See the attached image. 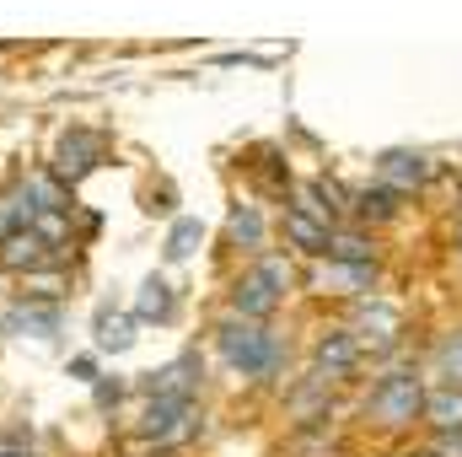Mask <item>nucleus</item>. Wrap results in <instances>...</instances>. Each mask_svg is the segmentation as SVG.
Returning a JSON list of instances; mask_svg holds the SVG:
<instances>
[{"label":"nucleus","mask_w":462,"mask_h":457,"mask_svg":"<svg viewBox=\"0 0 462 457\" xmlns=\"http://www.w3.org/2000/svg\"><path fill=\"white\" fill-rule=\"evenodd\" d=\"M199 355H178L172 366H162V371H151V398H189L194 404V387H199Z\"/></svg>","instance_id":"nucleus-6"},{"label":"nucleus","mask_w":462,"mask_h":457,"mask_svg":"<svg viewBox=\"0 0 462 457\" xmlns=\"http://www.w3.org/2000/svg\"><path fill=\"white\" fill-rule=\"evenodd\" d=\"M420 409H425V393H420V377H414V371L382 377V382L371 387V398H365V415H371L376 425H409Z\"/></svg>","instance_id":"nucleus-3"},{"label":"nucleus","mask_w":462,"mask_h":457,"mask_svg":"<svg viewBox=\"0 0 462 457\" xmlns=\"http://www.w3.org/2000/svg\"><path fill=\"white\" fill-rule=\"evenodd\" d=\"M328 258L355 264V269H371V242L365 237H328Z\"/></svg>","instance_id":"nucleus-18"},{"label":"nucleus","mask_w":462,"mask_h":457,"mask_svg":"<svg viewBox=\"0 0 462 457\" xmlns=\"http://www.w3.org/2000/svg\"><path fill=\"white\" fill-rule=\"evenodd\" d=\"M441 457H462V436H441V447H436Z\"/></svg>","instance_id":"nucleus-24"},{"label":"nucleus","mask_w":462,"mask_h":457,"mask_svg":"<svg viewBox=\"0 0 462 457\" xmlns=\"http://www.w3.org/2000/svg\"><path fill=\"white\" fill-rule=\"evenodd\" d=\"M425 415H430L447 436H457L462 431V387H441V393H430V398H425Z\"/></svg>","instance_id":"nucleus-12"},{"label":"nucleus","mask_w":462,"mask_h":457,"mask_svg":"<svg viewBox=\"0 0 462 457\" xmlns=\"http://www.w3.org/2000/svg\"><path fill=\"white\" fill-rule=\"evenodd\" d=\"M382 178L393 189H414V183L430 178V156H420V151H387L382 156Z\"/></svg>","instance_id":"nucleus-9"},{"label":"nucleus","mask_w":462,"mask_h":457,"mask_svg":"<svg viewBox=\"0 0 462 457\" xmlns=\"http://www.w3.org/2000/svg\"><path fill=\"white\" fill-rule=\"evenodd\" d=\"M441 366H447V377H452V387H457V382H462V334L441 350Z\"/></svg>","instance_id":"nucleus-21"},{"label":"nucleus","mask_w":462,"mask_h":457,"mask_svg":"<svg viewBox=\"0 0 462 457\" xmlns=\"http://www.w3.org/2000/svg\"><path fill=\"white\" fill-rule=\"evenodd\" d=\"M221 355L242 377H274L280 360H285V344H280V334L242 318V323H221Z\"/></svg>","instance_id":"nucleus-1"},{"label":"nucleus","mask_w":462,"mask_h":457,"mask_svg":"<svg viewBox=\"0 0 462 457\" xmlns=\"http://www.w3.org/2000/svg\"><path fill=\"white\" fill-rule=\"evenodd\" d=\"M360 329H365V334H355V340L387 344L393 334H398V312H393V307H382V302H371V307H360Z\"/></svg>","instance_id":"nucleus-14"},{"label":"nucleus","mask_w":462,"mask_h":457,"mask_svg":"<svg viewBox=\"0 0 462 457\" xmlns=\"http://www.w3.org/2000/svg\"><path fill=\"white\" fill-rule=\"evenodd\" d=\"M226 231H231V242H236V247H263V216H258L253 205H236Z\"/></svg>","instance_id":"nucleus-15"},{"label":"nucleus","mask_w":462,"mask_h":457,"mask_svg":"<svg viewBox=\"0 0 462 457\" xmlns=\"http://www.w3.org/2000/svg\"><path fill=\"white\" fill-rule=\"evenodd\" d=\"M393 200H398V194H393V189H365V194H360V200H355V205H360V216H376V221H387V216H393V210H398V205H393Z\"/></svg>","instance_id":"nucleus-20"},{"label":"nucleus","mask_w":462,"mask_h":457,"mask_svg":"<svg viewBox=\"0 0 462 457\" xmlns=\"http://www.w3.org/2000/svg\"><path fill=\"white\" fill-rule=\"evenodd\" d=\"M285 237H291L296 247H307V253H328V237H334V231L323 227V221H312V216H296V210H291V216H285Z\"/></svg>","instance_id":"nucleus-13"},{"label":"nucleus","mask_w":462,"mask_h":457,"mask_svg":"<svg viewBox=\"0 0 462 457\" xmlns=\"http://www.w3.org/2000/svg\"><path fill=\"white\" fill-rule=\"evenodd\" d=\"M22 227H27V210H22V194L11 189V194H0V242Z\"/></svg>","instance_id":"nucleus-19"},{"label":"nucleus","mask_w":462,"mask_h":457,"mask_svg":"<svg viewBox=\"0 0 462 457\" xmlns=\"http://www.w3.org/2000/svg\"><path fill=\"white\" fill-rule=\"evenodd\" d=\"M70 371H76L81 382H92V377H97V360H92V355H76V360H70Z\"/></svg>","instance_id":"nucleus-22"},{"label":"nucleus","mask_w":462,"mask_h":457,"mask_svg":"<svg viewBox=\"0 0 462 457\" xmlns=\"http://www.w3.org/2000/svg\"><path fill=\"white\" fill-rule=\"evenodd\" d=\"M118 393H124V382H97V404H103V409L118 404Z\"/></svg>","instance_id":"nucleus-23"},{"label":"nucleus","mask_w":462,"mask_h":457,"mask_svg":"<svg viewBox=\"0 0 462 457\" xmlns=\"http://www.w3.org/2000/svg\"><path fill=\"white\" fill-rule=\"evenodd\" d=\"M285 285H291V269H285V258H258L236 285H231V307L253 323V318H269L274 307H280V296H285Z\"/></svg>","instance_id":"nucleus-2"},{"label":"nucleus","mask_w":462,"mask_h":457,"mask_svg":"<svg viewBox=\"0 0 462 457\" xmlns=\"http://www.w3.org/2000/svg\"><path fill=\"white\" fill-rule=\"evenodd\" d=\"M5 329H16V334H32V340H54L60 334V307L54 302H16L11 312H5Z\"/></svg>","instance_id":"nucleus-8"},{"label":"nucleus","mask_w":462,"mask_h":457,"mask_svg":"<svg viewBox=\"0 0 462 457\" xmlns=\"http://www.w3.org/2000/svg\"><path fill=\"white\" fill-rule=\"evenodd\" d=\"M134 318H140V323H167V318H172V285H167L162 275H151V280L140 285V296H134Z\"/></svg>","instance_id":"nucleus-10"},{"label":"nucleus","mask_w":462,"mask_h":457,"mask_svg":"<svg viewBox=\"0 0 462 457\" xmlns=\"http://www.w3.org/2000/svg\"><path fill=\"white\" fill-rule=\"evenodd\" d=\"M97 156H103V135L70 129V135L60 140V151H54V173H60L65 183H76V178H87V173L97 167Z\"/></svg>","instance_id":"nucleus-4"},{"label":"nucleus","mask_w":462,"mask_h":457,"mask_svg":"<svg viewBox=\"0 0 462 457\" xmlns=\"http://www.w3.org/2000/svg\"><path fill=\"white\" fill-rule=\"evenodd\" d=\"M205 242V227L199 221H178L172 227V237H167V258L172 264H183V258H194V247Z\"/></svg>","instance_id":"nucleus-17"},{"label":"nucleus","mask_w":462,"mask_h":457,"mask_svg":"<svg viewBox=\"0 0 462 457\" xmlns=\"http://www.w3.org/2000/svg\"><path fill=\"white\" fill-rule=\"evenodd\" d=\"M355 360H360V340H355V334H328V340L318 344V366H323L328 377L349 371Z\"/></svg>","instance_id":"nucleus-11"},{"label":"nucleus","mask_w":462,"mask_h":457,"mask_svg":"<svg viewBox=\"0 0 462 457\" xmlns=\"http://www.w3.org/2000/svg\"><path fill=\"white\" fill-rule=\"evenodd\" d=\"M97 344H103V350H129V344H134V323H129V318H114V312L103 307V312H97Z\"/></svg>","instance_id":"nucleus-16"},{"label":"nucleus","mask_w":462,"mask_h":457,"mask_svg":"<svg viewBox=\"0 0 462 457\" xmlns=\"http://www.w3.org/2000/svg\"><path fill=\"white\" fill-rule=\"evenodd\" d=\"M54 258H60V253H54V247H49L32 227L11 231V237L0 242V264H5V269H16V275H38V269H43V264H54Z\"/></svg>","instance_id":"nucleus-5"},{"label":"nucleus","mask_w":462,"mask_h":457,"mask_svg":"<svg viewBox=\"0 0 462 457\" xmlns=\"http://www.w3.org/2000/svg\"><path fill=\"white\" fill-rule=\"evenodd\" d=\"M189 415H194L189 398H151L140 431H145L151 442H172V436H183V420H189Z\"/></svg>","instance_id":"nucleus-7"}]
</instances>
